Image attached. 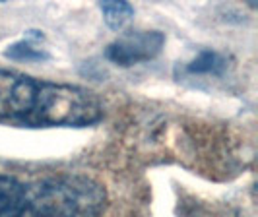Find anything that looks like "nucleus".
<instances>
[{"label": "nucleus", "instance_id": "obj_2", "mask_svg": "<svg viewBox=\"0 0 258 217\" xmlns=\"http://www.w3.org/2000/svg\"><path fill=\"white\" fill-rule=\"evenodd\" d=\"M101 116L99 99L78 86L0 70V118L33 126H86Z\"/></svg>", "mask_w": 258, "mask_h": 217}, {"label": "nucleus", "instance_id": "obj_3", "mask_svg": "<svg viewBox=\"0 0 258 217\" xmlns=\"http://www.w3.org/2000/svg\"><path fill=\"white\" fill-rule=\"evenodd\" d=\"M161 45H163V35L157 31L128 33L124 37L116 39L113 45H109L107 56L120 66H130L155 56Z\"/></svg>", "mask_w": 258, "mask_h": 217}, {"label": "nucleus", "instance_id": "obj_4", "mask_svg": "<svg viewBox=\"0 0 258 217\" xmlns=\"http://www.w3.org/2000/svg\"><path fill=\"white\" fill-rule=\"evenodd\" d=\"M101 12L105 16V22L113 29H118V27H122L128 22L134 10H132V6L128 2H103L101 4Z\"/></svg>", "mask_w": 258, "mask_h": 217}, {"label": "nucleus", "instance_id": "obj_1", "mask_svg": "<svg viewBox=\"0 0 258 217\" xmlns=\"http://www.w3.org/2000/svg\"><path fill=\"white\" fill-rule=\"evenodd\" d=\"M0 217H144V200L103 167L0 163Z\"/></svg>", "mask_w": 258, "mask_h": 217}]
</instances>
